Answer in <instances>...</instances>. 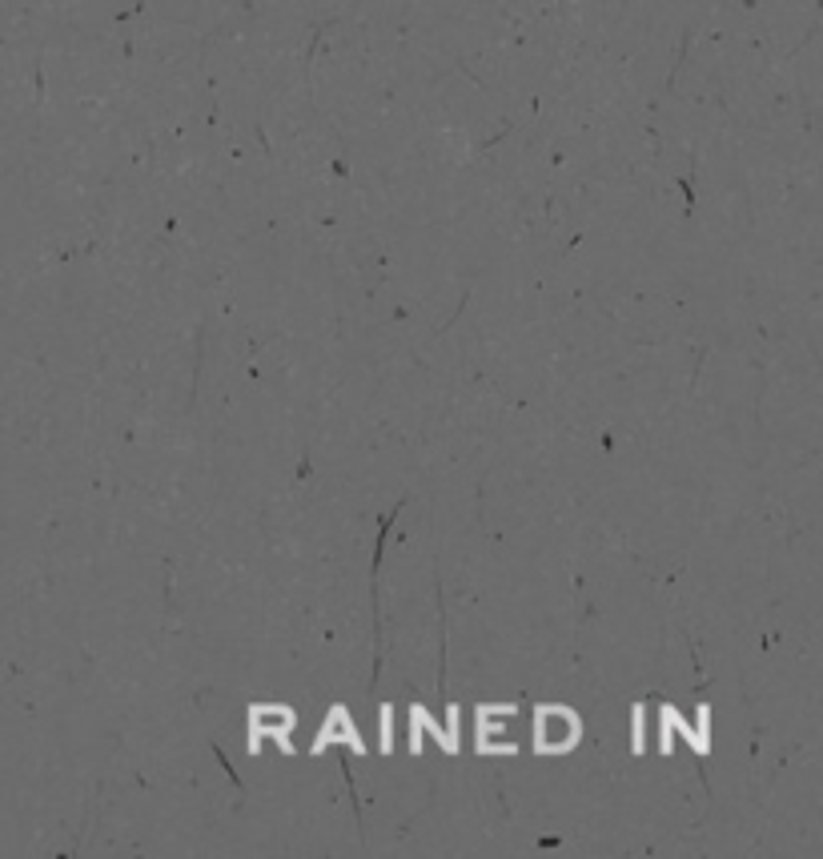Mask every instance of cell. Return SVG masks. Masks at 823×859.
Masks as SVG:
<instances>
[{
  "label": "cell",
  "mask_w": 823,
  "mask_h": 859,
  "mask_svg": "<svg viewBox=\"0 0 823 859\" xmlns=\"http://www.w3.org/2000/svg\"><path fill=\"white\" fill-rule=\"evenodd\" d=\"M330 739H346L350 747H358L362 751V739H358V731H354V723H350V715L338 707L334 715H330V723H326V739L322 743H330Z\"/></svg>",
  "instance_id": "3957f363"
},
{
  "label": "cell",
  "mask_w": 823,
  "mask_h": 859,
  "mask_svg": "<svg viewBox=\"0 0 823 859\" xmlns=\"http://www.w3.org/2000/svg\"><path fill=\"white\" fill-rule=\"evenodd\" d=\"M579 735H583V723L567 707H542L534 719V747L538 751H551V755L571 751L579 743Z\"/></svg>",
  "instance_id": "6da1fadb"
},
{
  "label": "cell",
  "mask_w": 823,
  "mask_h": 859,
  "mask_svg": "<svg viewBox=\"0 0 823 859\" xmlns=\"http://www.w3.org/2000/svg\"><path fill=\"white\" fill-rule=\"evenodd\" d=\"M294 727V715L286 707H257L253 711V727H249V743L261 747L265 739H278Z\"/></svg>",
  "instance_id": "7a4b0ae2"
}]
</instances>
